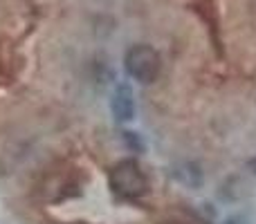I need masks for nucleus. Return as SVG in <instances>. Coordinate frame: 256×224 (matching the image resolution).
<instances>
[{"label": "nucleus", "mask_w": 256, "mask_h": 224, "mask_svg": "<svg viewBox=\"0 0 256 224\" xmlns=\"http://www.w3.org/2000/svg\"><path fill=\"white\" fill-rule=\"evenodd\" d=\"M110 186L117 195L126 200H135L148 191V180L135 159H124L115 164L110 171Z\"/></svg>", "instance_id": "f257e3e1"}, {"label": "nucleus", "mask_w": 256, "mask_h": 224, "mask_svg": "<svg viewBox=\"0 0 256 224\" xmlns=\"http://www.w3.org/2000/svg\"><path fill=\"white\" fill-rule=\"evenodd\" d=\"M126 72L140 83H153L160 74V54L150 45H132L124 58Z\"/></svg>", "instance_id": "f03ea898"}, {"label": "nucleus", "mask_w": 256, "mask_h": 224, "mask_svg": "<svg viewBox=\"0 0 256 224\" xmlns=\"http://www.w3.org/2000/svg\"><path fill=\"white\" fill-rule=\"evenodd\" d=\"M132 110H135V103H132V92L128 85H120L112 94V112H115L117 119L126 121V119L132 117Z\"/></svg>", "instance_id": "7ed1b4c3"}, {"label": "nucleus", "mask_w": 256, "mask_h": 224, "mask_svg": "<svg viewBox=\"0 0 256 224\" xmlns=\"http://www.w3.org/2000/svg\"><path fill=\"white\" fill-rule=\"evenodd\" d=\"M250 168H252V173H254V175H256V157L252 159V162H250Z\"/></svg>", "instance_id": "20e7f679"}]
</instances>
